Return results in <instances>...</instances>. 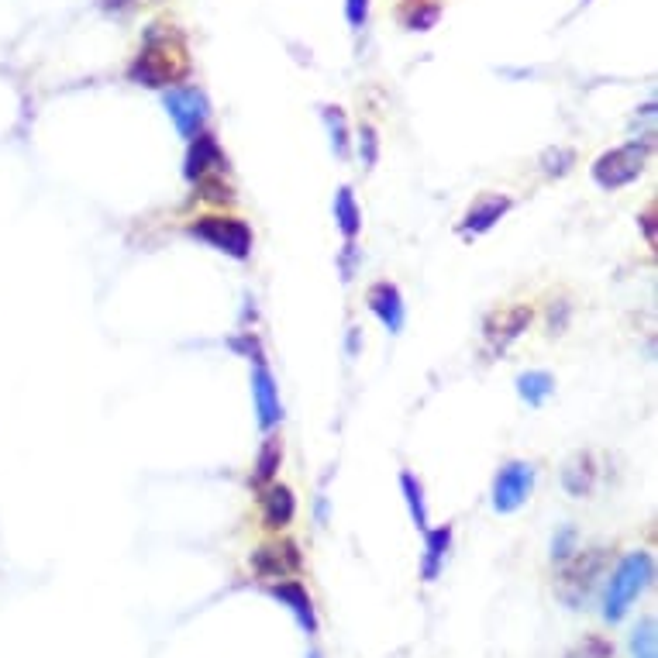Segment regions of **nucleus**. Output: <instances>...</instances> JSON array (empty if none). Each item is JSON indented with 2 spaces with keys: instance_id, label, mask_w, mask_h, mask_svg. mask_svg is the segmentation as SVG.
<instances>
[{
  "instance_id": "f257e3e1",
  "label": "nucleus",
  "mask_w": 658,
  "mask_h": 658,
  "mask_svg": "<svg viewBox=\"0 0 658 658\" xmlns=\"http://www.w3.org/2000/svg\"><path fill=\"white\" fill-rule=\"evenodd\" d=\"M655 579V559L648 552H631L617 562V569L607 579V593H603V621L617 624L631 610V603L648 590Z\"/></svg>"
},
{
  "instance_id": "f03ea898",
  "label": "nucleus",
  "mask_w": 658,
  "mask_h": 658,
  "mask_svg": "<svg viewBox=\"0 0 658 658\" xmlns=\"http://www.w3.org/2000/svg\"><path fill=\"white\" fill-rule=\"evenodd\" d=\"M187 73V52L173 35H152L131 66V80L145 87H169Z\"/></svg>"
},
{
  "instance_id": "7ed1b4c3",
  "label": "nucleus",
  "mask_w": 658,
  "mask_h": 658,
  "mask_svg": "<svg viewBox=\"0 0 658 658\" xmlns=\"http://www.w3.org/2000/svg\"><path fill=\"white\" fill-rule=\"evenodd\" d=\"M190 235L231 259H249L252 252V231L238 218H200L190 224Z\"/></svg>"
},
{
  "instance_id": "20e7f679",
  "label": "nucleus",
  "mask_w": 658,
  "mask_h": 658,
  "mask_svg": "<svg viewBox=\"0 0 658 658\" xmlns=\"http://www.w3.org/2000/svg\"><path fill=\"white\" fill-rule=\"evenodd\" d=\"M645 173V149L638 145H624V149L603 152L600 159L593 162V180L596 187L603 190H621L627 183H634Z\"/></svg>"
},
{
  "instance_id": "39448f33",
  "label": "nucleus",
  "mask_w": 658,
  "mask_h": 658,
  "mask_svg": "<svg viewBox=\"0 0 658 658\" xmlns=\"http://www.w3.org/2000/svg\"><path fill=\"white\" fill-rule=\"evenodd\" d=\"M531 490H534V466L531 462H510L493 479V507L500 514H514V510H521L528 503Z\"/></svg>"
},
{
  "instance_id": "423d86ee",
  "label": "nucleus",
  "mask_w": 658,
  "mask_h": 658,
  "mask_svg": "<svg viewBox=\"0 0 658 658\" xmlns=\"http://www.w3.org/2000/svg\"><path fill=\"white\" fill-rule=\"evenodd\" d=\"M166 111L183 138H197L207 125V97L197 87H176L166 94Z\"/></svg>"
},
{
  "instance_id": "0eeeda50",
  "label": "nucleus",
  "mask_w": 658,
  "mask_h": 658,
  "mask_svg": "<svg viewBox=\"0 0 658 658\" xmlns=\"http://www.w3.org/2000/svg\"><path fill=\"white\" fill-rule=\"evenodd\" d=\"M603 559L607 555L596 548V552H583V555H576V565H572L569 572H565V579H562V596H565V603H583L586 600V593L593 590V583H596V576L603 572Z\"/></svg>"
},
{
  "instance_id": "6e6552de",
  "label": "nucleus",
  "mask_w": 658,
  "mask_h": 658,
  "mask_svg": "<svg viewBox=\"0 0 658 658\" xmlns=\"http://www.w3.org/2000/svg\"><path fill=\"white\" fill-rule=\"evenodd\" d=\"M252 397H255V410H259V428L262 431L276 428L283 421V404H280V390H276V379L262 362H255Z\"/></svg>"
},
{
  "instance_id": "1a4fd4ad",
  "label": "nucleus",
  "mask_w": 658,
  "mask_h": 658,
  "mask_svg": "<svg viewBox=\"0 0 658 658\" xmlns=\"http://www.w3.org/2000/svg\"><path fill=\"white\" fill-rule=\"evenodd\" d=\"M366 304H369V311H373L379 321H383V328L390 331V335H397V331L404 328L407 307H404V297H400V290H397L393 283H376V286H369Z\"/></svg>"
},
{
  "instance_id": "9d476101",
  "label": "nucleus",
  "mask_w": 658,
  "mask_h": 658,
  "mask_svg": "<svg viewBox=\"0 0 658 658\" xmlns=\"http://www.w3.org/2000/svg\"><path fill=\"white\" fill-rule=\"evenodd\" d=\"M252 565L259 576L266 579H283L290 569H300V555H297V545H262L259 552L252 555Z\"/></svg>"
},
{
  "instance_id": "9b49d317",
  "label": "nucleus",
  "mask_w": 658,
  "mask_h": 658,
  "mask_svg": "<svg viewBox=\"0 0 658 658\" xmlns=\"http://www.w3.org/2000/svg\"><path fill=\"white\" fill-rule=\"evenodd\" d=\"M269 593H273L276 600L290 607V614L297 617V624L304 627L307 634H314V631H317L314 600H311V596H307L304 586H300V583H276V586H269Z\"/></svg>"
},
{
  "instance_id": "f8f14e48",
  "label": "nucleus",
  "mask_w": 658,
  "mask_h": 658,
  "mask_svg": "<svg viewBox=\"0 0 658 658\" xmlns=\"http://www.w3.org/2000/svg\"><path fill=\"white\" fill-rule=\"evenodd\" d=\"M224 166V156L218 149V142H214L211 135H204L200 131L197 138H190V152H187V180H207V173L211 169Z\"/></svg>"
},
{
  "instance_id": "ddd939ff",
  "label": "nucleus",
  "mask_w": 658,
  "mask_h": 658,
  "mask_svg": "<svg viewBox=\"0 0 658 658\" xmlns=\"http://www.w3.org/2000/svg\"><path fill=\"white\" fill-rule=\"evenodd\" d=\"M448 548H452V528H438V531H424V559H421V576L424 583H435L445 569Z\"/></svg>"
},
{
  "instance_id": "4468645a",
  "label": "nucleus",
  "mask_w": 658,
  "mask_h": 658,
  "mask_svg": "<svg viewBox=\"0 0 658 658\" xmlns=\"http://www.w3.org/2000/svg\"><path fill=\"white\" fill-rule=\"evenodd\" d=\"M528 324H531L528 307H510V311H500L486 321V338H490V342H500L503 348L507 342H514L521 331H528Z\"/></svg>"
},
{
  "instance_id": "2eb2a0df",
  "label": "nucleus",
  "mask_w": 658,
  "mask_h": 658,
  "mask_svg": "<svg viewBox=\"0 0 658 658\" xmlns=\"http://www.w3.org/2000/svg\"><path fill=\"white\" fill-rule=\"evenodd\" d=\"M293 510H297V503H293V493L290 486H269L266 497H262V521H266V528L273 531H283L286 524L293 521Z\"/></svg>"
},
{
  "instance_id": "dca6fc26",
  "label": "nucleus",
  "mask_w": 658,
  "mask_h": 658,
  "mask_svg": "<svg viewBox=\"0 0 658 658\" xmlns=\"http://www.w3.org/2000/svg\"><path fill=\"white\" fill-rule=\"evenodd\" d=\"M507 211H510V200L507 197L479 200V204L466 214V221H462V231H466V235H469V231H472V235H483V231H490Z\"/></svg>"
},
{
  "instance_id": "f3484780",
  "label": "nucleus",
  "mask_w": 658,
  "mask_h": 658,
  "mask_svg": "<svg viewBox=\"0 0 658 658\" xmlns=\"http://www.w3.org/2000/svg\"><path fill=\"white\" fill-rule=\"evenodd\" d=\"M593 479H596V469H593L590 455H576V459L562 469V483L572 497H586V493L593 490Z\"/></svg>"
},
{
  "instance_id": "a211bd4d",
  "label": "nucleus",
  "mask_w": 658,
  "mask_h": 658,
  "mask_svg": "<svg viewBox=\"0 0 658 658\" xmlns=\"http://www.w3.org/2000/svg\"><path fill=\"white\" fill-rule=\"evenodd\" d=\"M335 221H338V228H342V235L348 238V242L359 235L362 214H359V204H355V193L348 187L338 190V197H335Z\"/></svg>"
},
{
  "instance_id": "6ab92c4d",
  "label": "nucleus",
  "mask_w": 658,
  "mask_h": 658,
  "mask_svg": "<svg viewBox=\"0 0 658 658\" xmlns=\"http://www.w3.org/2000/svg\"><path fill=\"white\" fill-rule=\"evenodd\" d=\"M400 490H404V500L410 507V517H414L417 531H428V507H424V486L414 472H400Z\"/></svg>"
},
{
  "instance_id": "aec40b11",
  "label": "nucleus",
  "mask_w": 658,
  "mask_h": 658,
  "mask_svg": "<svg viewBox=\"0 0 658 658\" xmlns=\"http://www.w3.org/2000/svg\"><path fill=\"white\" fill-rule=\"evenodd\" d=\"M517 393H521V400H528L531 407H541L555 393V379L548 373H524L517 379Z\"/></svg>"
},
{
  "instance_id": "412c9836",
  "label": "nucleus",
  "mask_w": 658,
  "mask_h": 658,
  "mask_svg": "<svg viewBox=\"0 0 658 658\" xmlns=\"http://www.w3.org/2000/svg\"><path fill=\"white\" fill-rule=\"evenodd\" d=\"M280 462H283V441L266 438V445H262V452H259V462H255V483H273Z\"/></svg>"
},
{
  "instance_id": "4be33fe9",
  "label": "nucleus",
  "mask_w": 658,
  "mask_h": 658,
  "mask_svg": "<svg viewBox=\"0 0 658 658\" xmlns=\"http://www.w3.org/2000/svg\"><path fill=\"white\" fill-rule=\"evenodd\" d=\"M631 655L634 658H658V634H655V617L638 621L631 631Z\"/></svg>"
},
{
  "instance_id": "5701e85b",
  "label": "nucleus",
  "mask_w": 658,
  "mask_h": 658,
  "mask_svg": "<svg viewBox=\"0 0 658 658\" xmlns=\"http://www.w3.org/2000/svg\"><path fill=\"white\" fill-rule=\"evenodd\" d=\"M324 121H328V131H331V145H335L338 156H348V128H345V114L338 107H328L324 111Z\"/></svg>"
},
{
  "instance_id": "b1692460",
  "label": "nucleus",
  "mask_w": 658,
  "mask_h": 658,
  "mask_svg": "<svg viewBox=\"0 0 658 658\" xmlns=\"http://www.w3.org/2000/svg\"><path fill=\"white\" fill-rule=\"evenodd\" d=\"M565 658H614V645L610 641H603L600 634H590V638H583L576 648H572Z\"/></svg>"
},
{
  "instance_id": "393cba45",
  "label": "nucleus",
  "mask_w": 658,
  "mask_h": 658,
  "mask_svg": "<svg viewBox=\"0 0 658 658\" xmlns=\"http://www.w3.org/2000/svg\"><path fill=\"white\" fill-rule=\"evenodd\" d=\"M576 552H579V548H576V531L562 528L559 534H555V541H552V559L555 562H569Z\"/></svg>"
},
{
  "instance_id": "a878e982",
  "label": "nucleus",
  "mask_w": 658,
  "mask_h": 658,
  "mask_svg": "<svg viewBox=\"0 0 658 658\" xmlns=\"http://www.w3.org/2000/svg\"><path fill=\"white\" fill-rule=\"evenodd\" d=\"M345 11H348V25L362 28L366 25V14H369V0H345Z\"/></svg>"
},
{
  "instance_id": "bb28decb",
  "label": "nucleus",
  "mask_w": 658,
  "mask_h": 658,
  "mask_svg": "<svg viewBox=\"0 0 658 658\" xmlns=\"http://www.w3.org/2000/svg\"><path fill=\"white\" fill-rule=\"evenodd\" d=\"M359 145H362V152H366V166H373V162H376V152H379V138H376V131L369 128V125H362Z\"/></svg>"
},
{
  "instance_id": "cd10ccee",
  "label": "nucleus",
  "mask_w": 658,
  "mask_h": 658,
  "mask_svg": "<svg viewBox=\"0 0 658 658\" xmlns=\"http://www.w3.org/2000/svg\"><path fill=\"white\" fill-rule=\"evenodd\" d=\"M307 658H321V655H317V652H311V655H307Z\"/></svg>"
}]
</instances>
